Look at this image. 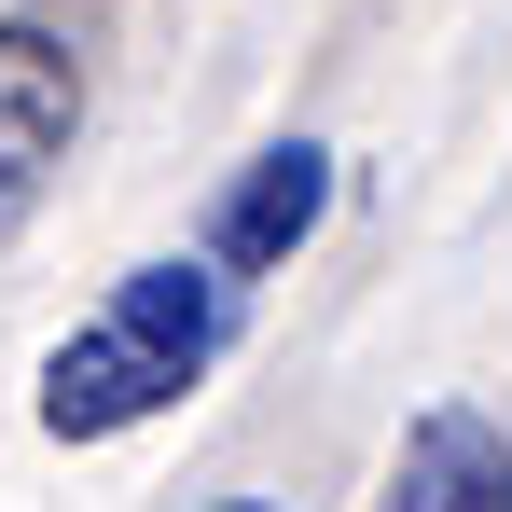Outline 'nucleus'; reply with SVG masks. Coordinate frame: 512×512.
Instances as JSON below:
<instances>
[{"mask_svg": "<svg viewBox=\"0 0 512 512\" xmlns=\"http://www.w3.org/2000/svg\"><path fill=\"white\" fill-rule=\"evenodd\" d=\"M319 208H333V153H319V139H277V153H250L236 194L208 208V263L250 291L263 263H291L305 236H319Z\"/></svg>", "mask_w": 512, "mask_h": 512, "instance_id": "nucleus-3", "label": "nucleus"}, {"mask_svg": "<svg viewBox=\"0 0 512 512\" xmlns=\"http://www.w3.org/2000/svg\"><path fill=\"white\" fill-rule=\"evenodd\" d=\"M236 319H250V291H236L208 250L125 263V277L97 291V319L56 333V360H42V429H56V443H125V429H153L167 402H194V388L222 374Z\"/></svg>", "mask_w": 512, "mask_h": 512, "instance_id": "nucleus-1", "label": "nucleus"}, {"mask_svg": "<svg viewBox=\"0 0 512 512\" xmlns=\"http://www.w3.org/2000/svg\"><path fill=\"white\" fill-rule=\"evenodd\" d=\"M222 512H263V499H222Z\"/></svg>", "mask_w": 512, "mask_h": 512, "instance_id": "nucleus-5", "label": "nucleus"}, {"mask_svg": "<svg viewBox=\"0 0 512 512\" xmlns=\"http://www.w3.org/2000/svg\"><path fill=\"white\" fill-rule=\"evenodd\" d=\"M70 139H84V56L56 28L0 14V236L42 208V180L70 167Z\"/></svg>", "mask_w": 512, "mask_h": 512, "instance_id": "nucleus-2", "label": "nucleus"}, {"mask_svg": "<svg viewBox=\"0 0 512 512\" xmlns=\"http://www.w3.org/2000/svg\"><path fill=\"white\" fill-rule=\"evenodd\" d=\"M374 512H512V429L471 402H429L388 457V499Z\"/></svg>", "mask_w": 512, "mask_h": 512, "instance_id": "nucleus-4", "label": "nucleus"}]
</instances>
